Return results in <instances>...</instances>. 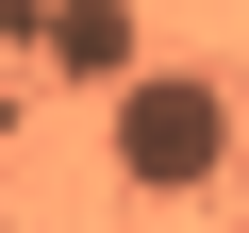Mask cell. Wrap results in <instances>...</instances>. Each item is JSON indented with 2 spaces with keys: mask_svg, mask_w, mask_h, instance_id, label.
I'll return each mask as SVG.
<instances>
[{
  "mask_svg": "<svg viewBox=\"0 0 249 233\" xmlns=\"http://www.w3.org/2000/svg\"><path fill=\"white\" fill-rule=\"evenodd\" d=\"M216 167H232V83H199V67L116 83V183L133 200H216Z\"/></svg>",
  "mask_w": 249,
  "mask_h": 233,
  "instance_id": "6da1fadb",
  "label": "cell"
},
{
  "mask_svg": "<svg viewBox=\"0 0 249 233\" xmlns=\"http://www.w3.org/2000/svg\"><path fill=\"white\" fill-rule=\"evenodd\" d=\"M17 34L83 83H133V0H17Z\"/></svg>",
  "mask_w": 249,
  "mask_h": 233,
  "instance_id": "7a4b0ae2",
  "label": "cell"
}]
</instances>
